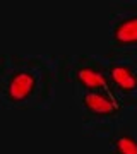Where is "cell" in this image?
<instances>
[{"instance_id":"5","label":"cell","mask_w":137,"mask_h":154,"mask_svg":"<svg viewBox=\"0 0 137 154\" xmlns=\"http://www.w3.org/2000/svg\"><path fill=\"white\" fill-rule=\"evenodd\" d=\"M115 38L120 43H137V17L122 22L115 29Z\"/></svg>"},{"instance_id":"1","label":"cell","mask_w":137,"mask_h":154,"mask_svg":"<svg viewBox=\"0 0 137 154\" xmlns=\"http://www.w3.org/2000/svg\"><path fill=\"white\" fill-rule=\"evenodd\" d=\"M34 75L33 74H27V72H21L17 74L14 79L11 81V86H9V96L16 101H21V99L27 98L29 94L33 93L34 89Z\"/></svg>"},{"instance_id":"6","label":"cell","mask_w":137,"mask_h":154,"mask_svg":"<svg viewBox=\"0 0 137 154\" xmlns=\"http://www.w3.org/2000/svg\"><path fill=\"white\" fill-rule=\"evenodd\" d=\"M117 151L118 154H137V140L132 137H120L117 139Z\"/></svg>"},{"instance_id":"2","label":"cell","mask_w":137,"mask_h":154,"mask_svg":"<svg viewBox=\"0 0 137 154\" xmlns=\"http://www.w3.org/2000/svg\"><path fill=\"white\" fill-rule=\"evenodd\" d=\"M84 103L93 113H98V115H108L117 110L115 103L99 93H88L84 98Z\"/></svg>"},{"instance_id":"3","label":"cell","mask_w":137,"mask_h":154,"mask_svg":"<svg viewBox=\"0 0 137 154\" xmlns=\"http://www.w3.org/2000/svg\"><path fill=\"white\" fill-rule=\"evenodd\" d=\"M111 79L123 91H132V89L137 88V77L129 67H123V65L113 67L111 69Z\"/></svg>"},{"instance_id":"4","label":"cell","mask_w":137,"mask_h":154,"mask_svg":"<svg viewBox=\"0 0 137 154\" xmlns=\"http://www.w3.org/2000/svg\"><path fill=\"white\" fill-rule=\"evenodd\" d=\"M77 79L89 89H98V88H104V86H106V81H104V77L101 75V72L94 70L91 67L81 69V70L77 72Z\"/></svg>"}]
</instances>
